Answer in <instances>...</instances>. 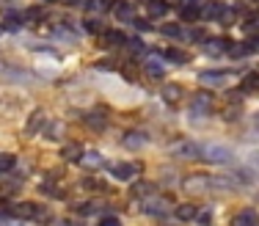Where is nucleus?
Returning <instances> with one entry per match:
<instances>
[{"label": "nucleus", "instance_id": "36", "mask_svg": "<svg viewBox=\"0 0 259 226\" xmlns=\"http://www.w3.org/2000/svg\"><path fill=\"white\" fill-rule=\"evenodd\" d=\"M116 3H119V0H100L102 9H116Z\"/></svg>", "mask_w": 259, "mask_h": 226}, {"label": "nucleus", "instance_id": "19", "mask_svg": "<svg viewBox=\"0 0 259 226\" xmlns=\"http://www.w3.org/2000/svg\"><path fill=\"white\" fill-rule=\"evenodd\" d=\"M209 94H204V91H201V94H196L193 97V111H199V113H207L209 111Z\"/></svg>", "mask_w": 259, "mask_h": 226}, {"label": "nucleus", "instance_id": "2", "mask_svg": "<svg viewBox=\"0 0 259 226\" xmlns=\"http://www.w3.org/2000/svg\"><path fill=\"white\" fill-rule=\"evenodd\" d=\"M182 191L185 193H207V191H212V176L209 174H188L182 179Z\"/></svg>", "mask_w": 259, "mask_h": 226}, {"label": "nucleus", "instance_id": "38", "mask_svg": "<svg viewBox=\"0 0 259 226\" xmlns=\"http://www.w3.org/2000/svg\"><path fill=\"white\" fill-rule=\"evenodd\" d=\"M135 25H138L141 30H149L152 25H149V22H144V20H135Z\"/></svg>", "mask_w": 259, "mask_h": 226}, {"label": "nucleus", "instance_id": "21", "mask_svg": "<svg viewBox=\"0 0 259 226\" xmlns=\"http://www.w3.org/2000/svg\"><path fill=\"white\" fill-rule=\"evenodd\" d=\"M163 100L165 102H180L182 100V88H180V85H165V88H163Z\"/></svg>", "mask_w": 259, "mask_h": 226}, {"label": "nucleus", "instance_id": "12", "mask_svg": "<svg viewBox=\"0 0 259 226\" xmlns=\"http://www.w3.org/2000/svg\"><path fill=\"white\" fill-rule=\"evenodd\" d=\"M196 212H199V207H196V204H180L174 210V218H177V221H182V223H188V221H196Z\"/></svg>", "mask_w": 259, "mask_h": 226}, {"label": "nucleus", "instance_id": "10", "mask_svg": "<svg viewBox=\"0 0 259 226\" xmlns=\"http://www.w3.org/2000/svg\"><path fill=\"white\" fill-rule=\"evenodd\" d=\"M80 166H85V168H100V166H105V160H102V155L100 152H91V149H85L83 155H80Z\"/></svg>", "mask_w": 259, "mask_h": 226}, {"label": "nucleus", "instance_id": "13", "mask_svg": "<svg viewBox=\"0 0 259 226\" xmlns=\"http://www.w3.org/2000/svg\"><path fill=\"white\" fill-rule=\"evenodd\" d=\"M113 14L119 17V20L130 22V20H135V6L130 3V0H119V3H116V9H113Z\"/></svg>", "mask_w": 259, "mask_h": 226}, {"label": "nucleus", "instance_id": "1", "mask_svg": "<svg viewBox=\"0 0 259 226\" xmlns=\"http://www.w3.org/2000/svg\"><path fill=\"white\" fill-rule=\"evenodd\" d=\"M201 160L218 163V166H229L234 160V155H232L229 146H224V144H207V146H201Z\"/></svg>", "mask_w": 259, "mask_h": 226}, {"label": "nucleus", "instance_id": "16", "mask_svg": "<svg viewBox=\"0 0 259 226\" xmlns=\"http://www.w3.org/2000/svg\"><path fill=\"white\" fill-rule=\"evenodd\" d=\"M41 124H45V111H41V108H36V111L30 113L28 124H25V132H28V135H33V132H39Z\"/></svg>", "mask_w": 259, "mask_h": 226}, {"label": "nucleus", "instance_id": "3", "mask_svg": "<svg viewBox=\"0 0 259 226\" xmlns=\"http://www.w3.org/2000/svg\"><path fill=\"white\" fill-rule=\"evenodd\" d=\"M6 212H11L14 218H25V221H41V207L33 201H20V204L9 207Z\"/></svg>", "mask_w": 259, "mask_h": 226}, {"label": "nucleus", "instance_id": "37", "mask_svg": "<svg viewBox=\"0 0 259 226\" xmlns=\"http://www.w3.org/2000/svg\"><path fill=\"white\" fill-rule=\"evenodd\" d=\"M39 14H41L39 9H28V11H25V17H30V20H33V17H39Z\"/></svg>", "mask_w": 259, "mask_h": 226}, {"label": "nucleus", "instance_id": "25", "mask_svg": "<svg viewBox=\"0 0 259 226\" xmlns=\"http://www.w3.org/2000/svg\"><path fill=\"white\" fill-rule=\"evenodd\" d=\"M248 53H251L248 44H232V47H229V56H232V58H243V56H248Z\"/></svg>", "mask_w": 259, "mask_h": 226}, {"label": "nucleus", "instance_id": "24", "mask_svg": "<svg viewBox=\"0 0 259 226\" xmlns=\"http://www.w3.org/2000/svg\"><path fill=\"white\" fill-rule=\"evenodd\" d=\"M163 56L168 58V61H174V64H188V53H182V50H174V47H171V50H165Z\"/></svg>", "mask_w": 259, "mask_h": 226}, {"label": "nucleus", "instance_id": "22", "mask_svg": "<svg viewBox=\"0 0 259 226\" xmlns=\"http://www.w3.org/2000/svg\"><path fill=\"white\" fill-rule=\"evenodd\" d=\"M80 155H83V149H80L77 144H69L61 149V157H66V160H80Z\"/></svg>", "mask_w": 259, "mask_h": 226}, {"label": "nucleus", "instance_id": "15", "mask_svg": "<svg viewBox=\"0 0 259 226\" xmlns=\"http://www.w3.org/2000/svg\"><path fill=\"white\" fill-rule=\"evenodd\" d=\"M256 212L254 210H240L237 215L232 218V226H256Z\"/></svg>", "mask_w": 259, "mask_h": 226}, {"label": "nucleus", "instance_id": "40", "mask_svg": "<svg viewBox=\"0 0 259 226\" xmlns=\"http://www.w3.org/2000/svg\"><path fill=\"white\" fill-rule=\"evenodd\" d=\"M165 3H171V0H165Z\"/></svg>", "mask_w": 259, "mask_h": 226}, {"label": "nucleus", "instance_id": "18", "mask_svg": "<svg viewBox=\"0 0 259 226\" xmlns=\"http://www.w3.org/2000/svg\"><path fill=\"white\" fill-rule=\"evenodd\" d=\"M14 166H17V157L11 155V152H0V174L14 171Z\"/></svg>", "mask_w": 259, "mask_h": 226}, {"label": "nucleus", "instance_id": "26", "mask_svg": "<svg viewBox=\"0 0 259 226\" xmlns=\"http://www.w3.org/2000/svg\"><path fill=\"white\" fill-rule=\"evenodd\" d=\"M163 33L168 36V39H182V36H185L180 25H163Z\"/></svg>", "mask_w": 259, "mask_h": 226}, {"label": "nucleus", "instance_id": "6", "mask_svg": "<svg viewBox=\"0 0 259 226\" xmlns=\"http://www.w3.org/2000/svg\"><path fill=\"white\" fill-rule=\"evenodd\" d=\"M224 11H226V6L221 3V0H207V3L199 9V17L201 20H221Z\"/></svg>", "mask_w": 259, "mask_h": 226}, {"label": "nucleus", "instance_id": "29", "mask_svg": "<svg viewBox=\"0 0 259 226\" xmlns=\"http://www.w3.org/2000/svg\"><path fill=\"white\" fill-rule=\"evenodd\" d=\"M83 28L89 30V33H100V30H102V25L97 20H83Z\"/></svg>", "mask_w": 259, "mask_h": 226}, {"label": "nucleus", "instance_id": "31", "mask_svg": "<svg viewBox=\"0 0 259 226\" xmlns=\"http://www.w3.org/2000/svg\"><path fill=\"white\" fill-rule=\"evenodd\" d=\"M243 85H245V88H256V85H259V77H256V75H245Z\"/></svg>", "mask_w": 259, "mask_h": 226}, {"label": "nucleus", "instance_id": "5", "mask_svg": "<svg viewBox=\"0 0 259 226\" xmlns=\"http://www.w3.org/2000/svg\"><path fill=\"white\" fill-rule=\"evenodd\" d=\"M171 152H174L177 157H185V160H196V157H201V146L193 144V141H180L171 146Z\"/></svg>", "mask_w": 259, "mask_h": 226}, {"label": "nucleus", "instance_id": "33", "mask_svg": "<svg viewBox=\"0 0 259 226\" xmlns=\"http://www.w3.org/2000/svg\"><path fill=\"white\" fill-rule=\"evenodd\" d=\"M100 226H121V221H119V218H113V215H108V218H102V221H100Z\"/></svg>", "mask_w": 259, "mask_h": 226}, {"label": "nucleus", "instance_id": "32", "mask_svg": "<svg viewBox=\"0 0 259 226\" xmlns=\"http://www.w3.org/2000/svg\"><path fill=\"white\" fill-rule=\"evenodd\" d=\"M190 39H199V41H204L207 39V33H204V30H201V28H193V30H190Z\"/></svg>", "mask_w": 259, "mask_h": 226}, {"label": "nucleus", "instance_id": "14", "mask_svg": "<svg viewBox=\"0 0 259 226\" xmlns=\"http://www.w3.org/2000/svg\"><path fill=\"white\" fill-rule=\"evenodd\" d=\"M232 41L226 39V36H221V39H209L207 41V53L209 56H221V53H229Z\"/></svg>", "mask_w": 259, "mask_h": 226}, {"label": "nucleus", "instance_id": "27", "mask_svg": "<svg viewBox=\"0 0 259 226\" xmlns=\"http://www.w3.org/2000/svg\"><path fill=\"white\" fill-rule=\"evenodd\" d=\"M196 223L209 226V223H212V212H209V210H199V212H196Z\"/></svg>", "mask_w": 259, "mask_h": 226}, {"label": "nucleus", "instance_id": "39", "mask_svg": "<svg viewBox=\"0 0 259 226\" xmlns=\"http://www.w3.org/2000/svg\"><path fill=\"white\" fill-rule=\"evenodd\" d=\"M47 3H55V0H47Z\"/></svg>", "mask_w": 259, "mask_h": 226}, {"label": "nucleus", "instance_id": "8", "mask_svg": "<svg viewBox=\"0 0 259 226\" xmlns=\"http://www.w3.org/2000/svg\"><path fill=\"white\" fill-rule=\"evenodd\" d=\"M85 124H89V127H94V130L100 132V130H105V124H108V116H105L102 108H94V111H89V113H85Z\"/></svg>", "mask_w": 259, "mask_h": 226}, {"label": "nucleus", "instance_id": "23", "mask_svg": "<svg viewBox=\"0 0 259 226\" xmlns=\"http://www.w3.org/2000/svg\"><path fill=\"white\" fill-rule=\"evenodd\" d=\"M168 11V3L165 0H149V14L152 17H163Z\"/></svg>", "mask_w": 259, "mask_h": 226}, {"label": "nucleus", "instance_id": "17", "mask_svg": "<svg viewBox=\"0 0 259 226\" xmlns=\"http://www.w3.org/2000/svg\"><path fill=\"white\" fill-rule=\"evenodd\" d=\"M105 44H110V47H121V44H127V36H124V33H119V30H105Z\"/></svg>", "mask_w": 259, "mask_h": 226}, {"label": "nucleus", "instance_id": "30", "mask_svg": "<svg viewBox=\"0 0 259 226\" xmlns=\"http://www.w3.org/2000/svg\"><path fill=\"white\" fill-rule=\"evenodd\" d=\"M17 28H22V17H9L6 20V30H17Z\"/></svg>", "mask_w": 259, "mask_h": 226}, {"label": "nucleus", "instance_id": "11", "mask_svg": "<svg viewBox=\"0 0 259 226\" xmlns=\"http://www.w3.org/2000/svg\"><path fill=\"white\" fill-rule=\"evenodd\" d=\"M130 196L133 199H149V196H155V185H152V182H135V185L130 188Z\"/></svg>", "mask_w": 259, "mask_h": 226}, {"label": "nucleus", "instance_id": "28", "mask_svg": "<svg viewBox=\"0 0 259 226\" xmlns=\"http://www.w3.org/2000/svg\"><path fill=\"white\" fill-rule=\"evenodd\" d=\"M146 72H149L152 77H163L165 72H163V66H157L155 61H149V64H146Z\"/></svg>", "mask_w": 259, "mask_h": 226}, {"label": "nucleus", "instance_id": "20", "mask_svg": "<svg viewBox=\"0 0 259 226\" xmlns=\"http://www.w3.org/2000/svg\"><path fill=\"white\" fill-rule=\"evenodd\" d=\"M127 146V149H141V146L146 144V135H138V132H130V135H124V141H121Z\"/></svg>", "mask_w": 259, "mask_h": 226}, {"label": "nucleus", "instance_id": "7", "mask_svg": "<svg viewBox=\"0 0 259 226\" xmlns=\"http://www.w3.org/2000/svg\"><path fill=\"white\" fill-rule=\"evenodd\" d=\"M138 168L141 166H135V163H116V166H113V176L119 182H133L135 174H138Z\"/></svg>", "mask_w": 259, "mask_h": 226}, {"label": "nucleus", "instance_id": "4", "mask_svg": "<svg viewBox=\"0 0 259 226\" xmlns=\"http://www.w3.org/2000/svg\"><path fill=\"white\" fill-rule=\"evenodd\" d=\"M141 210H144L146 215H152V218H163V215H168V212H171V204L165 199H160V196H149L144 201Z\"/></svg>", "mask_w": 259, "mask_h": 226}, {"label": "nucleus", "instance_id": "35", "mask_svg": "<svg viewBox=\"0 0 259 226\" xmlns=\"http://www.w3.org/2000/svg\"><path fill=\"white\" fill-rule=\"evenodd\" d=\"M50 138H61V124H50Z\"/></svg>", "mask_w": 259, "mask_h": 226}, {"label": "nucleus", "instance_id": "9", "mask_svg": "<svg viewBox=\"0 0 259 226\" xmlns=\"http://www.w3.org/2000/svg\"><path fill=\"white\" fill-rule=\"evenodd\" d=\"M199 80L207 85H226L229 83V72H201Z\"/></svg>", "mask_w": 259, "mask_h": 226}, {"label": "nucleus", "instance_id": "34", "mask_svg": "<svg viewBox=\"0 0 259 226\" xmlns=\"http://www.w3.org/2000/svg\"><path fill=\"white\" fill-rule=\"evenodd\" d=\"M45 226H72V223L66 221V218H53V221H47Z\"/></svg>", "mask_w": 259, "mask_h": 226}]
</instances>
